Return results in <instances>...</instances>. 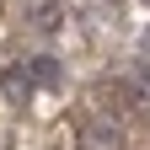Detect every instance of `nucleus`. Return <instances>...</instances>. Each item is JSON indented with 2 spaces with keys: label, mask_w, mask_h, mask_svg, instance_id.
Returning a JSON list of instances; mask_svg holds the SVG:
<instances>
[{
  "label": "nucleus",
  "mask_w": 150,
  "mask_h": 150,
  "mask_svg": "<svg viewBox=\"0 0 150 150\" xmlns=\"http://www.w3.org/2000/svg\"><path fill=\"white\" fill-rule=\"evenodd\" d=\"M32 16H38V27H54V0H32Z\"/></svg>",
  "instance_id": "5"
},
{
  "label": "nucleus",
  "mask_w": 150,
  "mask_h": 150,
  "mask_svg": "<svg viewBox=\"0 0 150 150\" xmlns=\"http://www.w3.org/2000/svg\"><path fill=\"white\" fill-rule=\"evenodd\" d=\"M81 150H123V123L107 112H91L81 123Z\"/></svg>",
  "instance_id": "1"
},
{
  "label": "nucleus",
  "mask_w": 150,
  "mask_h": 150,
  "mask_svg": "<svg viewBox=\"0 0 150 150\" xmlns=\"http://www.w3.org/2000/svg\"><path fill=\"white\" fill-rule=\"evenodd\" d=\"M0 91H6L16 107H27V97H32V75H27V64H11L6 75H0Z\"/></svg>",
  "instance_id": "2"
},
{
  "label": "nucleus",
  "mask_w": 150,
  "mask_h": 150,
  "mask_svg": "<svg viewBox=\"0 0 150 150\" xmlns=\"http://www.w3.org/2000/svg\"><path fill=\"white\" fill-rule=\"evenodd\" d=\"M129 86H134V102H139V107H150V64H139L134 75H129Z\"/></svg>",
  "instance_id": "3"
},
{
  "label": "nucleus",
  "mask_w": 150,
  "mask_h": 150,
  "mask_svg": "<svg viewBox=\"0 0 150 150\" xmlns=\"http://www.w3.org/2000/svg\"><path fill=\"white\" fill-rule=\"evenodd\" d=\"M27 75H32L38 86H59V70H54V59H32V70H27Z\"/></svg>",
  "instance_id": "4"
}]
</instances>
